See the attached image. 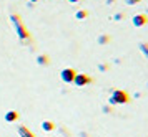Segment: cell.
Segmentation results:
<instances>
[{"mask_svg":"<svg viewBox=\"0 0 148 137\" xmlns=\"http://www.w3.org/2000/svg\"><path fill=\"white\" fill-rule=\"evenodd\" d=\"M108 103L112 106H118V104H128L130 103V96H128L127 91L123 89H113L110 98H108Z\"/></svg>","mask_w":148,"mask_h":137,"instance_id":"6da1fadb","label":"cell"},{"mask_svg":"<svg viewBox=\"0 0 148 137\" xmlns=\"http://www.w3.org/2000/svg\"><path fill=\"white\" fill-rule=\"evenodd\" d=\"M10 18H12V22H14L15 30H17V35L20 36V40H22V41H25V40H28V38H30V35L27 33V30H25V28H23V25L20 23V17H18V15H12Z\"/></svg>","mask_w":148,"mask_h":137,"instance_id":"7a4b0ae2","label":"cell"},{"mask_svg":"<svg viewBox=\"0 0 148 137\" xmlns=\"http://www.w3.org/2000/svg\"><path fill=\"white\" fill-rule=\"evenodd\" d=\"M75 74H77V71H75L73 68H63L60 71V78L65 84H73Z\"/></svg>","mask_w":148,"mask_h":137,"instance_id":"3957f363","label":"cell"},{"mask_svg":"<svg viewBox=\"0 0 148 137\" xmlns=\"http://www.w3.org/2000/svg\"><path fill=\"white\" fill-rule=\"evenodd\" d=\"M92 83V78L88 76V74H85V73H77L75 74V79H73V84L78 86V88H82V86H87Z\"/></svg>","mask_w":148,"mask_h":137,"instance_id":"277c9868","label":"cell"},{"mask_svg":"<svg viewBox=\"0 0 148 137\" xmlns=\"http://www.w3.org/2000/svg\"><path fill=\"white\" fill-rule=\"evenodd\" d=\"M132 23H133V26H136V28L145 26L148 23V17L145 13H136V15H133V18H132Z\"/></svg>","mask_w":148,"mask_h":137,"instance_id":"5b68a950","label":"cell"},{"mask_svg":"<svg viewBox=\"0 0 148 137\" xmlns=\"http://www.w3.org/2000/svg\"><path fill=\"white\" fill-rule=\"evenodd\" d=\"M3 119H5V122H15V121L18 119V112L17 111H8V112H5Z\"/></svg>","mask_w":148,"mask_h":137,"instance_id":"8992f818","label":"cell"},{"mask_svg":"<svg viewBox=\"0 0 148 137\" xmlns=\"http://www.w3.org/2000/svg\"><path fill=\"white\" fill-rule=\"evenodd\" d=\"M110 40H112V36L110 35H107V33H103V35H98V38H97V43L101 46H105L107 43H110Z\"/></svg>","mask_w":148,"mask_h":137,"instance_id":"52a82bcc","label":"cell"},{"mask_svg":"<svg viewBox=\"0 0 148 137\" xmlns=\"http://www.w3.org/2000/svg\"><path fill=\"white\" fill-rule=\"evenodd\" d=\"M55 127H57V126H55V122H52V121H43V122H42V129L45 132L55 131Z\"/></svg>","mask_w":148,"mask_h":137,"instance_id":"ba28073f","label":"cell"},{"mask_svg":"<svg viewBox=\"0 0 148 137\" xmlns=\"http://www.w3.org/2000/svg\"><path fill=\"white\" fill-rule=\"evenodd\" d=\"M18 134H20V137H35L34 132H30V129H27L25 126H20L18 127Z\"/></svg>","mask_w":148,"mask_h":137,"instance_id":"9c48e42d","label":"cell"},{"mask_svg":"<svg viewBox=\"0 0 148 137\" xmlns=\"http://www.w3.org/2000/svg\"><path fill=\"white\" fill-rule=\"evenodd\" d=\"M37 63H38L40 66H48V63H50V61H48L47 55H38V56H37Z\"/></svg>","mask_w":148,"mask_h":137,"instance_id":"30bf717a","label":"cell"},{"mask_svg":"<svg viewBox=\"0 0 148 137\" xmlns=\"http://www.w3.org/2000/svg\"><path fill=\"white\" fill-rule=\"evenodd\" d=\"M87 17H88L87 10H78V12L75 13V18H77V20H85Z\"/></svg>","mask_w":148,"mask_h":137,"instance_id":"8fae6325","label":"cell"},{"mask_svg":"<svg viewBox=\"0 0 148 137\" xmlns=\"http://www.w3.org/2000/svg\"><path fill=\"white\" fill-rule=\"evenodd\" d=\"M140 51L143 53V55H145V58L148 59V43H140Z\"/></svg>","mask_w":148,"mask_h":137,"instance_id":"7c38bea8","label":"cell"},{"mask_svg":"<svg viewBox=\"0 0 148 137\" xmlns=\"http://www.w3.org/2000/svg\"><path fill=\"white\" fill-rule=\"evenodd\" d=\"M98 70H100L101 73H105L108 70V65H107V63H100V65H98Z\"/></svg>","mask_w":148,"mask_h":137,"instance_id":"4fadbf2b","label":"cell"},{"mask_svg":"<svg viewBox=\"0 0 148 137\" xmlns=\"http://www.w3.org/2000/svg\"><path fill=\"white\" fill-rule=\"evenodd\" d=\"M141 0H125V3H127V5H136V3H140Z\"/></svg>","mask_w":148,"mask_h":137,"instance_id":"5bb4252c","label":"cell"},{"mask_svg":"<svg viewBox=\"0 0 148 137\" xmlns=\"http://www.w3.org/2000/svg\"><path fill=\"white\" fill-rule=\"evenodd\" d=\"M101 111L105 112V114H108V112H112V109H110L108 106H103V107H101Z\"/></svg>","mask_w":148,"mask_h":137,"instance_id":"9a60e30c","label":"cell"},{"mask_svg":"<svg viewBox=\"0 0 148 137\" xmlns=\"http://www.w3.org/2000/svg\"><path fill=\"white\" fill-rule=\"evenodd\" d=\"M121 18H123V13H116V15L113 17V20H116V22H118V20H121Z\"/></svg>","mask_w":148,"mask_h":137,"instance_id":"2e32d148","label":"cell"},{"mask_svg":"<svg viewBox=\"0 0 148 137\" xmlns=\"http://www.w3.org/2000/svg\"><path fill=\"white\" fill-rule=\"evenodd\" d=\"M70 3H78V2H82V0H68Z\"/></svg>","mask_w":148,"mask_h":137,"instance_id":"e0dca14e","label":"cell"},{"mask_svg":"<svg viewBox=\"0 0 148 137\" xmlns=\"http://www.w3.org/2000/svg\"><path fill=\"white\" fill-rule=\"evenodd\" d=\"M115 2H116V0H107V3H108V5H112V3H115Z\"/></svg>","mask_w":148,"mask_h":137,"instance_id":"ac0fdd59","label":"cell"},{"mask_svg":"<svg viewBox=\"0 0 148 137\" xmlns=\"http://www.w3.org/2000/svg\"><path fill=\"white\" fill-rule=\"evenodd\" d=\"M37 2H40V0H28V3H37Z\"/></svg>","mask_w":148,"mask_h":137,"instance_id":"d6986e66","label":"cell"}]
</instances>
